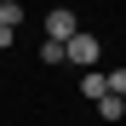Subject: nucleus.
I'll return each mask as SVG.
<instances>
[{
  "label": "nucleus",
  "instance_id": "f257e3e1",
  "mask_svg": "<svg viewBox=\"0 0 126 126\" xmlns=\"http://www.w3.org/2000/svg\"><path fill=\"white\" fill-rule=\"evenodd\" d=\"M63 46H69V63H80V69H97V57H103L97 34H86V29H80L75 40H63Z\"/></svg>",
  "mask_w": 126,
  "mask_h": 126
},
{
  "label": "nucleus",
  "instance_id": "f03ea898",
  "mask_svg": "<svg viewBox=\"0 0 126 126\" xmlns=\"http://www.w3.org/2000/svg\"><path fill=\"white\" fill-rule=\"evenodd\" d=\"M75 34H80L75 12H69V6H52V12H46V40H75Z\"/></svg>",
  "mask_w": 126,
  "mask_h": 126
},
{
  "label": "nucleus",
  "instance_id": "7ed1b4c3",
  "mask_svg": "<svg viewBox=\"0 0 126 126\" xmlns=\"http://www.w3.org/2000/svg\"><path fill=\"white\" fill-rule=\"evenodd\" d=\"M80 92H86V97L97 103L103 92H109V75H103V69H86V75H80Z\"/></svg>",
  "mask_w": 126,
  "mask_h": 126
},
{
  "label": "nucleus",
  "instance_id": "20e7f679",
  "mask_svg": "<svg viewBox=\"0 0 126 126\" xmlns=\"http://www.w3.org/2000/svg\"><path fill=\"white\" fill-rule=\"evenodd\" d=\"M97 115H103V120H120V115H126V97L103 92V97H97Z\"/></svg>",
  "mask_w": 126,
  "mask_h": 126
},
{
  "label": "nucleus",
  "instance_id": "39448f33",
  "mask_svg": "<svg viewBox=\"0 0 126 126\" xmlns=\"http://www.w3.org/2000/svg\"><path fill=\"white\" fill-rule=\"evenodd\" d=\"M40 63H69V46H63V40H46V46H40Z\"/></svg>",
  "mask_w": 126,
  "mask_h": 126
},
{
  "label": "nucleus",
  "instance_id": "423d86ee",
  "mask_svg": "<svg viewBox=\"0 0 126 126\" xmlns=\"http://www.w3.org/2000/svg\"><path fill=\"white\" fill-rule=\"evenodd\" d=\"M0 23L17 29V23H23V6H17V0H0Z\"/></svg>",
  "mask_w": 126,
  "mask_h": 126
},
{
  "label": "nucleus",
  "instance_id": "0eeeda50",
  "mask_svg": "<svg viewBox=\"0 0 126 126\" xmlns=\"http://www.w3.org/2000/svg\"><path fill=\"white\" fill-rule=\"evenodd\" d=\"M109 92H115V97H126V63H120V69H109Z\"/></svg>",
  "mask_w": 126,
  "mask_h": 126
},
{
  "label": "nucleus",
  "instance_id": "6e6552de",
  "mask_svg": "<svg viewBox=\"0 0 126 126\" xmlns=\"http://www.w3.org/2000/svg\"><path fill=\"white\" fill-rule=\"evenodd\" d=\"M6 46H17V29H12V23H0V52H6Z\"/></svg>",
  "mask_w": 126,
  "mask_h": 126
}]
</instances>
